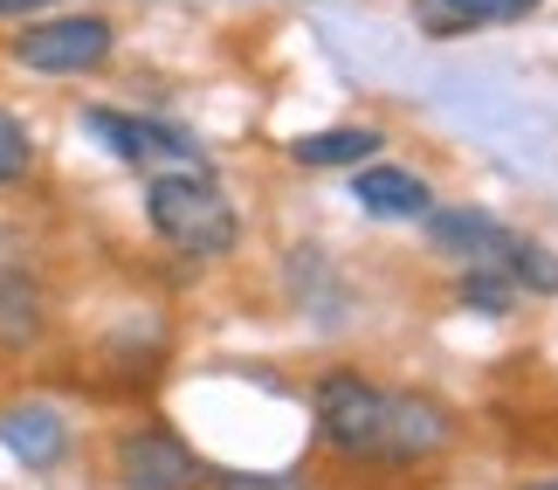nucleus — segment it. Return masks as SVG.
Here are the masks:
<instances>
[{"label":"nucleus","mask_w":558,"mask_h":490,"mask_svg":"<svg viewBox=\"0 0 558 490\" xmlns=\"http://www.w3.org/2000/svg\"><path fill=\"white\" fill-rule=\"evenodd\" d=\"M427 242H435L441 255H462V263H497L504 270V255H510V228L497 215H476V207H427Z\"/></svg>","instance_id":"7"},{"label":"nucleus","mask_w":558,"mask_h":490,"mask_svg":"<svg viewBox=\"0 0 558 490\" xmlns=\"http://www.w3.org/2000/svg\"><path fill=\"white\" fill-rule=\"evenodd\" d=\"M379 145L386 139L373 132V124H331V132H304L290 145V159L296 166H366Z\"/></svg>","instance_id":"11"},{"label":"nucleus","mask_w":558,"mask_h":490,"mask_svg":"<svg viewBox=\"0 0 558 490\" xmlns=\"http://www.w3.org/2000/svg\"><path fill=\"white\" fill-rule=\"evenodd\" d=\"M83 132H90L111 159H124V166H153V174H207L201 139L180 132V124H166V118H138V111L90 104V111H83Z\"/></svg>","instance_id":"2"},{"label":"nucleus","mask_w":558,"mask_h":490,"mask_svg":"<svg viewBox=\"0 0 558 490\" xmlns=\"http://www.w3.org/2000/svg\"><path fill=\"white\" fill-rule=\"evenodd\" d=\"M49 0H0V21H28V14H41Z\"/></svg>","instance_id":"17"},{"label":"nucleus","mask_w":558,"mask_h":490,"mask_svg":"<svg viewBox=\"0 0 558 490\" xmlns=\"http://www.w3.org/2000/svg\"><path fill=\"white\" fill-rule=\"evenodd\" d=\"M214 490H296L290 477H242V470H221L214 477Z\"/></svg>","instance_id":"16"},{"label":"nucleus","mask_w":558,"mask_h":490,"mask_svg":"<svg viewBox=\"0 0 558 490\" xmlns=\"http://www.w3.org/2000/svg\"><path fill=\"white\" fill-rule=\"evenodd\" d=\"M504 276H510V284H531V290H558V255L545 249V242H510V255H504Z\"/></svg>","instance_id":"14"},{"label":"nucleus","mask_w":558,"mask_h":490,"mask_svg":"<svg viewBox=\"0 0 558 490\" xmlns=\"http://www.w3.org/2000/svg\"><path fill=\"white\" fill-rule=\"evenodd\" d=\"M545 0H414V28L435 41L456 35H483V28H510V21H531Z\"/></svg>","instance_id":"8"},{"label":"nucleus","mask_w":558,"mask_h":490,"mask_svg":"<svg viewBox=\"0 0 558 490\" xmlns=\"http://www.w3.org/2000/svg\"><path fill=\"white\" fill-rule=\"evenodd\" d=\"M531 490H558V483H531Z\"/></svg>","instance_id":"18"},{"label":"nucleus","mask_w":558,"mask_h":490,"mask_svg":"<svg viewBox=\"0 0 558 490\" xmlns=\"http://www.w3.org/2000/svg\"><path fill=\"white\" fill-rule=\"evenodd\" d=\"M118 483L124 490H201V456L186 450V442L173 429H132V435H118Z\"/></svg>","instance_id":"5"},{"label":"nucleus","mask_w":558,"mask_h":490,"mask_svg":"<svg viewBox=\"0 0 558 490\" xmlns=\"http://www.w3.org/2000/svg\"><path fill=\"white\" fill-rule=\"evenodd\" d=\"M111 49H118V28L104 14H49L14 35V62L35 76H90L111 62Z\"/></svg>","instance_id":"4"},{"label":"nucleus","mask_w":558,"mask_h":490,"mask_svg":"<svg viewBox=\"0 0 558 490\" xmlns=\"http://www.w3.org/2000/svg\"><path fill=\"white\" fill-rule=\"evenodd\" d=\"M41 290H35V276H21V270H0V346L21 352V346H35L41 338Z\"/></svg>","instance_id":"12"},{"label":"nucleus","mask_w":558,"mask_h":490,"mask_svg":"<svg viewBox=\"0 0 558 490\" xmlns=\"http://www.w3.org/2000/svg\"><path fill=\"white\" fill-rule=\"evenodd\" d=\"M0 450L14 463H28V470H56L62 456H70V421L56 408H41V401H21V408H0Z\"/></svg>","instance_id":"9"},{"label":"nucleus","mask_w":558,"mask_h":490,"mask_svg":"<svg viewBox=\"0 0 558 490\" xmlns=\"http://www.w3.org/2000/svg\"><path fill=\"white\" fill-rule=\"evenodd\" d=\"M456 304H469L476 318H510V304H518V284H510L497 263H469L462 284H456Z\"/></svg>","instance_id":"13"},{"label":"nucleus","mask_w":558,"mask_h":490,"mask_svg":"<svg viewBox=\"0 0 558 490\" xmlns=\"http://www.w3.org/2000/svg\"><path fill=\"white\" fill-rule=\"evenodd\" d=\"M352 201L366 207L373 222H421L427 207H435V187H427L421 174H407V166H359L352 180Z\"/></svg>","instance_id":"10"},{"label":"nucleus","mask_w":558,"mask_h":490,"mask_svg":"<svg viewBox=\"0 0 558 490\" xmlns=\"http://www.w3.org/2000/svg\"><path fill=\"white\" fill-rule=\"evenodd\" d=\"M28 166H35V139H28V124H21L14 111H0V187L28 180Z\"/></svg>","instance_id":"15"},{"label":"nucleus","mask_w":558,"mask_h":490,"mask_svg":"<svg viewBox=\"0 0 558 490\" xmlns=\"http://www.w3.org/2000/svg\"><path fill=\"white\" fill-rule=\"evenodd\" d=\"M448 442H456V421H448L441 401H427V394H393L386 401V450H379V463L407 470V463L441 456Z\"/></svg>","instance_id":"6"},{"label":"nucleus","mask_w":558,"mask_h":490,"mask_svg":"<svg viewBox=\"0 0 558 490\" xmlns=\"http://www.w3.org/2000/svg\"><path fill=\"white\" fill-rule=\"evenodd\" d=\"M386 387L359 373H325L317 380V442L338 450L345 463H379L386 450Z\"/></svg>","instance_id":"3"},{"label":"nucleus","mask_w":558,"mask_h":490,"mask_svg":"<svg viewBox=\"0 0 558 490\" xmlns=\"http://www.w3.org/2000/svg\"><path fill=\"white\" fill-rule=\"evenodd\" d=\"M145 222L180 255H228L242 236L234 201L214 187V174H153L145 180Z\"/></svg>","instance_id":"1"}]
</instances>
